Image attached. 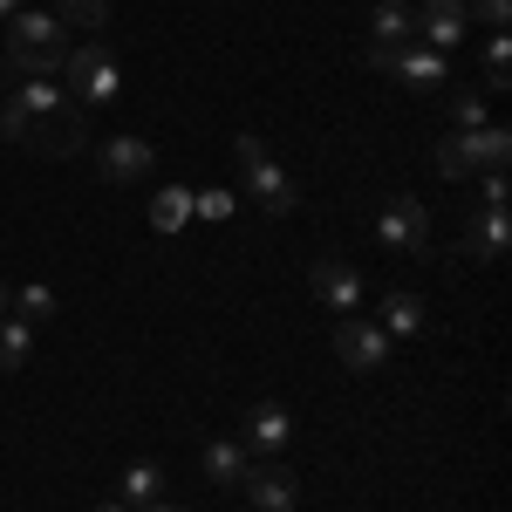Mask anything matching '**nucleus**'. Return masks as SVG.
Masks as SVG:
<instances>
[{
    "mask_svg": "<svg viewBox=\"0 0 512 512\" xmlns=\"http://www.w3.org/2000/svg\"><path fill=\"white\" fill-rule=\"evenodd\" d=\"M185 219H192V192H185V185H164V192L151 198V226H158V233H178Z\"/></svg>",
    "mask_w": 512,
    "mask_h": 512,
    "instance_id": "23",
    "label": "nucleus"
},
{
    "mask_svg": "<svg viewBox=\"0 0 512 512\" xmlns=\"http://www.w3.org/2000/svg\"><path fill=\"white\" fill-rule=\"evenodd\" d=\"M287 437H294V417H287V403L260 396V403L246 410V437H239V444H246V451H267V458H274V451H287Z\"/></svg>",
    "mask_w": 512,
    "mask_h": 512,
    "instance_id": "12",
    "label": "nucleus"
},
{
    "mask_svg": "<svg viewBox=\"0 0 512 512\" xmlns=\"http://www.w3.org/2000/svg\"><path fill=\"white\" fill-rule=\"evenodd\" d=\"M233 151H239V185L253 192V205H260V212H274V219H287V212L301 205V192H294V178L274 164V151H267L253 130H239Z\"/></svg>",
    "mask_w": 512,
    "mask_h": 512,
    "instance_id": "4",
    "label": "nucleus"
},
{
    "mask_svg": "<svg viewBox=\"0 0 512 512\" xmlns=\"http://www.w3.org/2000/svg\"><path fill=\"white\" fill-rule=\"evenodd\" d=\"M465 144H472L478 171H506V158H512V137H506V123H485V130H465Z\"/></svg>",
    "mask_w": 512,
    "mask_h": 512,
    "instance_id": "17",
    "label": "nucleus"
},
{
    "mask_svg": "<svg viewBox=\"0 0 512 512\" xmlns=\"http://www.w3.org/2000/svg\"><path fill=\"white\" fill-rule=\"evenodd\" d=\"M376 239H383L390 253H417V260H424V246H431V212H424L417 198H390V205L376 212Z\"/></svg>",
    "mask_w": 512,
    "mask_h": 512,
    "instance_id": "6",
    "label": "nucleus"
},
{
    "mask_svg": "<svg viewBox=\"0 0 512 512\" xmlns=\"http://www.w3.org/2000/svg\"><path fill=\"white\" fill-rule=\"evenodd\" d=\"M89 512H130V506H89Z\"/></svg>",
    "mask_w": 512,
    "mask_h": 512,
    "instance_id": "31",
    "label": "nucleus"
},
{
    "mask_svg": "<svg viewBox=\"0 0 512 512\" xmlns=\"http://www.w3.org/2000/svg\"><path fill=\"white\" fill-rule=\"evenodd\" d=\"M69 62V28L55 21V7H21L7 21V69L14 76H62Z\"/></svg>",
    "mask_w": 512,
    "mask_h": 512,
    "instance_id": "2",
    "label": "nucleus"
},
{
    "mask_svg": "<svg viewBox=\"0 0 512 512\" xmlns=\"http://www.w3.org/2000/svg\"><path fill=\"white\" fill-rule=\"evenodd\" d=\"M335 355L349 362L355 376H369V369H390V335H383L376 321L349 315V321H342V328H335Z\"/></svg>",
    "mask_w": 512,
    "mask_h": 512,
    "instance_id": "8",
    "label": "nucleus"
},
{
    "mask_svg": "<svg viewBox=\"0 0 512 512\" xmlns=\"http://www.w3.org/2000/svg\"><path fill=\"white\" fill-rule=\"evenodd\" d=\"M451 123H458V130H485V123H492L485 96H472V89H465V96H451Z\"/></svg>",
    "mask_w": 512,
    "mask_h": 512,
    "instance_id": "26",
    "label": "nucleus"
},
{
    "mask_svg": "<svg viewBox=\"0 0 512 512\" xmlns=\"http://www.w3.org/2000/svg\"><path fill=\"white\" fill-rule=\"evenodd\" d=\"M315 294H321V308H335V315H355V308H362V274H355L349 260H335V253H328V260H315Z\"/></svg>",
    "mask_w": 512,
    "mask_h": 512,
    "instance_id": "11",
    "label": "nucleus"
},
{
    "mask_svg": "<svg viewBox=\"0 0 512 512\" xmlns=\"http://www.w3.org/2000/svg\"><path fill=\"white\" fill-rule=\"evenodd\" d=\"M239 485H246L253 512H294V506H301V472L280 465V458H274V465H246Z\"/></svg>",
    "mask_w": 512,
    "mask_h": 512,
    "instance_id": "7",
    "label": "nucleus"
},
{
    "mask_svg": "<svg viewBox=\"0 0 512 512\" xmlns=\"http://www.w3.org/2000/svg\"><path fill=\"white\" fill-rule=\"evenodd\" d=\"M198 465H205V478H212V485H239V478H246V465H253V451H246V444H233V437H219V444H205V458H198Z\"/></svg>",
    "mask_w": 512,
    "mask_h": 512,
    "instance_id": "15",
    "label": "nucleus"
},
{
    "mask_svg": "<svg viewBox=\"0 0 512 512\" xmlns=\"http://www.w3.org/2000/svg\"><path fill=\"white\" fill-rule=\"evenodd\" d=\"M62 76H69V103H82V110H110L123 96V69L117 55H110V41H69V62H62Z\"/></svg>",
    "mask_w": 512,
    "mask_h": 512,
    "instance_id": "3",
    "label": "nucleus"
},
{
    "mask_svg": "<svg viewBox=\"0 0 512 512\" xmlns=\"http://www.w3.org/2000/svg\"><path fill=\"white\" fill-rule=\"evenodd\" d=\"M0 144H21V151H41V158H76V151H89V110L62 103L48 117H21L14 103H0Z\"/></svg>",
    "mask_w": 512,
    "mask_h": 512,
    "instance_id": "1",
    "label": "nucleus"
},
{
    "mask_svg": "<svg viewBox=\"0 0 512 512\" xmlns=\"http://www.w3.org/2000/svg\"><path fill=\"white\" fill-rule=\"evenodd\" d=\"M7 103H14L21 117H48V110H62L69 96H62V89H55V82H48V76H28V82H21V89H14V96H7Z\"/></svg>",
    "mask_w": 512,
    "mask_h": 512,
    "instance_id": "20",
    "label": "nucleus"
},
{
    "mask_svg": "<svg viewBox=\"0 0 512 512\" xmlns=\"http://www.w3.org/2000/svg\"><path fill=\"white\" fill-rule=\"evenodd\" d=\"M158 485H164V472L151 465V458H144V465H130V472H123V499H117V506H151V499H158Z\"/></svg>",
    "mask_w": 512,
    "mask_h": 512,
    "instance_id": "24",
    "label": "nucleus"
},
{
    "mask_svg": "<svg viewBox=\"0 0 512 512\" xmlns=\"http://www.w3.org/2000/svg\"><path fill=\"white\" fill-rule=\"evenodd\" d=\"M485 89H492V96L512 89V35L506 28H492V41H485Z\"/></svg>",
    "mask_w": 512,
    "mask_h": 512,
    "instance_id": "21",
    "label": "nucleus"
},
{
    "mask_svg": "<svg viewBox=\"0 0 512 512\" xmlns=\"http://www.w3.org/2000/svg\"><path fill=\"white\" fill-rule=\"evenodd\" d=\"M55 21H62V28H82V35L96 41L110 28V0H55Z\"/></svg>",
    "mask_w": 512,
    "mask_h": 512,
    "instance_id": "19",
    "label": "nucleus"
},
{
    "mask_svg": "<svg viewBox=\"0 0 512 512\" xmlns=\"http://www.w3.org/2000/svg\"><path fill=\"white\" fill-rule=\"evenodd\" d=\"M472 171H478V158H472V144H465V130H458V137H437V178L465 185Z\"/></svg>",
    "mask_w": 512,
    "mask_h": 512,
    "instance_id": "22",
    "label": "nucleus"
},
{
    "mask_svg": "<svg viewBox=\"0 0 512 512\" xmlns=\"http://www.w3.org/2000/svg\"><path fill=\"white\" fill-rule=\"evenodd\" d=\"M478 205H506V171H485V185H478Z\"/></svg>",
    "mask_w": 512,
    "mask_h": 512,
    "instance_id": "28",
    "label": "nucleus"
},
{
    "mask_svg": "<svg viewBox=\"0 0 512 512\" xmlns=\"http://www.w3.org/2000/svg\"><path fill=\"white\" fill-rule=\"evenodd\" d=\"M192 212H198V219H233L239 198H233V192H198V198H192Z\"/></svg>",
    "mask_w": 512,
    "mask_h": 512,
    "instance_id": "27",
    "label": "nucleus"
},
{
    "mask_svg": "<svg viewBox=\"0 0 512 512\" xmlns=\"http://www.w3.org/2000/svg\"><path fill=\"white\" fill-rule=\"evenodd\" d=\"M506 239H512L506 205H478V219L465 226V239H458V253H465V260H506Z\"/></svg>",
    "mask_w": 512,
    "mask_h": 512,
    "instance_id": "13",
    "label": "nucleus"
},
{
    "mask_svg": "<svg viewBox=\"0 0 512 512\" xmlns=\"http://www.w3.org/2000/svg\"><path fill=\"white\" fill-rule=\"evenodd\" d=\"M410 41H417V7L410 0H376V14H369V62L390 55V48H410Z\"/></svg>",
    "mask_w": 512,
    "mask_h": 512,
    "instance_id": "10",
    "label": "nucleus"
},
{
    "mask_svg": "<svg viewBox=\"0 0 512 512\" xmlns=\"http://www.w3.org/2000/svg\"><path fill=\"white\" fill-rule=\"evenodd\" d=\"M151 512H178V506H151Z\"/></svg>",
    "mask_w": 512,
    "mask_h": 512,
    "instance_id": "33",
    "label": "nucleus"
},
{
    "mask_svg": "<svg viewBox=\"0 0 512 512\" xmlns=\"http://www.w3.org/2000/svg\"><path fill=\"white\" fill-rule=\"evenodd\" d=\"M0 315H7V280H0Z\"/></svg>",
    "mask_w": 512,
    "mask_h": 512,
    "instance_id": "32",
    "label": "nucleus"
},
{
    "mask_svg": "<svg viewBox=\"0 0 512 512\" xmlns=\"http://www.w3.org/2000/svg\"><path fill=\"white\" fill-rule=\"evenodd\" d=\"M369 69L396 76L403 89H417V96H431V89H444V82H451V62H444L437 48H424V41H410V48H390V55H376Z\"/></svg>",
    "mask_w": 512,
    "mask_h": 512,
    "instance_id": "5",
    "label": "nucleus"
},
{
    "mask_svg": "<svg viewBox=\"0 0 512 512\" xmlns=\"http://www.w3.org/2000/svg\"><path fill=\"white\" fill-rule=\"evenodd\" d=\"M96 164H103V178H110V185H137V178L158 164V151H151L144 137H110V144L96 151Z\"/></svg>",
    "mask_w": 512,
    "mask_h": 512,
    "instance_id": "14",
    "label": "nucleus"
},
{
    "mask_svg": "<svg viewBox=\"0 0 512 512\" xmlns=\"http://www.w3.org/2000/svg\"><path fill=\"white\" fill-rule=\"evenodd\" d=\"M465 35H472V7H465V0H424V7H417V41H424V48L451 55Z\"/></svg>",
    "mask_w": 512,
    "mask_h": 512,
    "instance_id": "9",
    "label": "nucleus"
},
{
    "mask_svg": "<svg viewBox=\"0 0 512 512\" xmlns=\"http://www.w3.org/2000/svg\"><path fill=\"white\" fill-rule=\"evenodd\" d=\"M21 7H28V0H0V21H14V14H21Z\"/></svg>",
    "mask_w": 512,
    "mask_h": 512,
    "instance_id": "30",
    "label": "nucleus"
},
{
    "mask_svg": "<svg viewBox=\"0 0 512 512\" xmlns=\"http://www.w3.org/2000/svg\"><path fill=\"white\" fill-rule=\"evenodd\" d=\"M383 335H424V301L417 294H383Z\"/></svg>",
    "mask_w": 512,
    "mask_h": 512,
    "instance_id": "18",
    "label": "nucleus"
},
{
    "mask_svg": "<svg viewBox=\"0 0 512 512\" xmlns=\"http://www.w3.org/2000/svg\"><path fill=\"white\" fill-rule=\"evenodd\" d=\"M28 355H35V321L0 315V369H28Z\"/></svg>",
    "mask_w": 512,
    "mask_h": 512,
    "instance_id": "16",
    "label": "nucleus"
},
{
    "mask_svg": "<svg viewBox=\"0 0 512 512\" xmlns=\"http://www.w3.org/2000/svg\"><path fill=\"white\" fill-rule=\"evenodd\" d=\"M478 14H485L492 28H506V21H512V0H478Z\"/></svg>",
    "mask_w": 512,
    "mask_h": 512,
    "instance_id": "29",
    "label": "nucleus"
},
{
    "mask_svg": "<svg viewBox=\"0 0 512 512\" xmlns=\"http://www.w3.org/2000/svg\"><path fill=\"white\" fill-rule=\"evenodd\" d=\"M7 301L21 308V321H48V315H55V287H48V280H28V287L7 294Z\"/></svg>",
    "mask_w": 512,
    "mask_h": 512,
    "instance_id": "25",
    "label": "nucleus"
}]
</instances>
